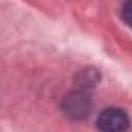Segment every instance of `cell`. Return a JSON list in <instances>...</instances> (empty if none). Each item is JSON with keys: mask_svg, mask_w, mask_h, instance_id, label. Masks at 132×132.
Wrapping results in <instances>:
<instances>
[{"mask_svg": "<svg viewBox=\"0 0 132 132\" xmlns=\"http://www.w3.org/2000/svg\"><path fill=\"white\" fill-rule=\"evenodd\" d=\"M62 112L72 120H82L92 110V100L86 90H73L62 98Z\"/></svg>", "mask_w": 132, "mask_h": 132, "instance_id": "1", "label": "cell"}, {"mask_svg": "<svg viewBox=\"0 0 132 132\" xmlns=\"http://www.w3.org/2000/svg\"><path fill=\"white\" fill-rule=\"evenodd\" d=\"M100 132H126L129 127V117L123 109L107 107L96 118Z\"/></svg>", "mask_w": 132, "mask_h": 132, "instance_id": "2", "label": "cell"}, {"mask_svg": "<svg viewBox=\"0 0 132 132\" xmlns=\"http://www.w3.org/2000/svg\"><path fill=\"white\" fill-rule=\"evenodd\" d=\"M98 81H100V73L93 69H86V70L79 72L76 76V84H78L79 90L92 89L98 84Z\"/></svg>", "mask_w": 132, "mask_h": 132, "instance_id": "3", "label": "cell"}, {"mask_svg": "<svg viewBox=\"0 0 132 132\" xmlns=\"http://www.w3.org/2000/svg\"><path fill=\"white\" fill-rule=\"evenodd\" d=\"M121 17L129 27H132V2H126L121 6Z\"/></svg>", "mask_w": 132, "mask_h": 132, "instance_id": "4", "label": "cell"}]
</instances>
